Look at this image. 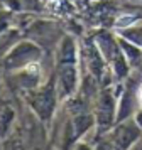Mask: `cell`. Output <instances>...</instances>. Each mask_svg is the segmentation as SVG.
<instances>
[{"mask_svg":"<svg viewBox=\"0 0 142 150\" xmlns=\"http://www.w3.org/2000/svg\"><path fill=\"white\" fill-rule=\"evenodd\" d=\"M34 108H36V111L39 113L42 118H46V116L51 115V111H53V106H54V96L51 91H42V93H39V95H36V98H34Z\"/></svg>","mask_w":142,"mask_h":150,"instance_id":"obj_1","label":"cell"},{"mask_svg":"<svg viewBox=\"0 0 142 150\" xmlns=\"http://www.w3.org/2000/svg\"><path fill=\"white\" fill-rule=\"evenodd\" d=\"M76 86V69L73 66H63L59 73V91L69 95Z\"/></svg>","mask_w":142,"mask_h":150,"instance_id":"obj_2","label":"cell"},{"mask_svg":"<svg viewBox=\"0 0 142 150\" xmlns=\"http://www.w3.org/2000/svg\"><path fill=\"white\" fill-rule=\"evenodd\" d=\"M112 115H113V101L110 95H105L100 101V123L108 125L112 120Z\"/></svg>","mask_w":142,"mask_h":150,"instance_id":"obj_4","label":"cell"},{"mask_svg":"<svg viewBox=\"0 0 142 150\" xmlns=\"http://www.w3.org/2000/svg\"><path fill=\"white\" fill-rule=\"evenodd\" d=\"M132 22H134V19H132V17L123 15V17H120V19L115 22V24H117V27H127V25H130Z\"/></svg>","mask_w":142,"mask_h":150,"instance_id":"obj_6","label":"cell"},{"mask_svg":"<svg viewBox=\"0 0 142 150\" xmlns=\"http://www.w3.org/2000/svg\"><path fill=\"white\" fill-rule=\"evenodd\" d=\"M141 101H142V91H141Z\"/></svg>","mask_w":142,"mask_h":150,"instance_id":"obj_7","label":"cell"},{"mask_svg":"<svg viewBox=\"0 0 142 150\" xmlns=\"http://www.w3.org/2000/svg\"><path fill=\"white\" fill-rule=\"evenodd\" d=\"M12 116H14V111L10 106H0V135L7 130Z\"/></svg>","mask_w":142,"mask_h":150,"instance_id":"obj_5","label":"cell"},{"mask_svg":"<svg viewBox=\"0 0 142 150\" xmlns=\"http://www.w3.org/2000/svg\"><path fill=\"white\" fill-rule=\"evenodd\" d=\"M137 135V130L134 127H120V128L117 130V135H115V147L117 150H125L127 149V145L132 140L135 138Z\"/></svg>","mask_w":142,"mask_h":150,"instance_id":"obj_3","label":"cell"}]
</instances>
